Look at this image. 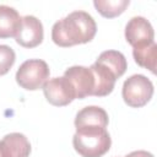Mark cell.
Here are the masks:
<instances>
[{"label": "cell", "instance_id": "obj_1", "mask_svg": "<svg viewBox=\"0 0 157 157\" xmlns=\"http://www.w3.org/2000/svg\"><path fill=\"white\" fill-rule=\"evenodd\" d=\"M97 32L93 17L86 11H74L54 23L52 39L59 47H72L91 42Z\"/></svg>", "mask_w": 157, "mask_h": 157}, {"label": "cell", "instance_id": "obj_2", "mask_svg": "<svg viewBox=\"0 0 157 157\" xmlns=\"http://www.w3.org/2000/svg\"><path fill=\"white\" fill-rule=\"evenodd\" d=\"M72 145L82 157H102L109 151L112 140L104 128L81 126L76 128Z\"/></svg>", "mask_w": 157, "mask_h": 157}, {"label": "cell", "instance_id": "obj_3", "mask_svg": "<svg viewBox=\"0 0 157 157\" xmlns=\"http://www.w3.org/2000/svg\"><path fill=\"white\" fill-rule=\"evenodd\" d=\"M49 67L44 60L29 59L26 60L16 72L17 83L28 91H36L43 87L49 77Z\"/></svg>", "mask_w": 157, "mask_h": 157}, {"label": "cell", "instance_id": "obj_4", "mask_svg": "<svg viewBox=\"0 0 157 157\" xmlns=\"http://www.w3.org/2000/svg\"><path fill=\"white\" fill-rule=\"evenodd\" d=\"M121 93L124 102L129 107L140 108L147 104V102L152 98L153 85L146 76L136 74L125 80Z\"/></svg>", "mask_w": 157, "mask_h": 157}, {"label": "cell", "instance_id": "obj_5", "mask_svg": "<svg viewBox=\"0 0 157 157\" xmlns=\"http://www.w3.org/2000/svg\"><path fill=\"white\" fill-rule=\"evenodd\" d=\"M64 77L70 82L74 92L75 98L82 99L87 96L93 94L94 90V78L90 67L75 65L65 70Z\"/></svg>", "mask_w": 157, "mask_h": 157}, {"label": "cell", "instance_id": "obj_6", "mask_svg": "<svg viewBox=\"0 0 157 157\" xmlns=\"http://www.w3.org/2000/svg\"><path fill=\"white\" fill-rule=\"evenodd\" d=\"M43 92L47 101L56 107L67 105L75 99V92L64 76L48 80L43 85Z\"/></svg>", "mask_w": 157, "mask_h": 157}, {"label": "cell", "instance_id": "obj_7", "mask_svg": "<svg viewBox=\"0 0 157 157\" xmlns=\"http://www.w3.org/2000/svg\"><path fill=\"white\" fill-rule=\"evenodd\" d=\"M16 42L25 48H34L43 40V25L34 16L21 17L20 27L15 36Z\"/></svg>", "mask_w": 157, "mask_h": 157}, {"label": "cell", "instance_id": "obj_8", "mask_svg": "<svg viewBox=\"0 0 157 157\" xmlns=\"http://www.w3.org/2000/svg\"><path fill=\"white\" fill-rule=\"evenodd\" d=\"M155 32L151 23L142 16L132 17L125 27L126 42L134 47L153 42Z\"/></svg>", "mask_w": 157, "mask_h": 157}, {"label": "cell", "instance_id": "obj_9", "mask_svg": "<svg viewBox=\"0 0 157 157\" xmlns=\"http://www.w3.org/2000/svg\"><path fill=\"white\" fill-rule=\"evenodd\" d=\"M93 78H94V90H93V94L92 96H97V97H104L108 96L109 93H112L117 77L114 76V74L104 65L99 64V63H93L90 66Z\"/></svg>", "mask_w": 157, "mask_h": 157}, {"label": "cell", "instance_id": "obj_10", "mask_svg": "<svg viewBox=\"0 0 157 157\" xmlns=\"http://www.w3.org/2000/svg\"><path fill=\"white\" fill-rule=\"evenodd\" d=\"M1 147L5 157H28L31 144L28 139L20 132H11L1 140Z\"/></svg>", "mask_w": 157, "mask_h": 157}, {"label": "cell", "instance_id": "obj_11", "mask_svg": "<svg viewBox=\"0 0 157 157\" xmlns=\"http://www.w3.org/2000/svg\"><path fill=\"white\" fill-rule=\"evenodd\" d=\"M108 114L107 112L97 105H88L82 108L75 118V126H99V128H107L108 125Z\"/></svg>", "mask_w": 157, "mask_h": 157}, {"label": "cell", "instance_id": "obj_12", "mask_svg": "<svg viewBox=\"0 0 157 157\" xmlns=\"http://www.w3.org/2000/svg\"><path fill=\"white\" fill-rule=\"evenodd\" d=\"M20 23L21 17L13 7L0 5V38L15 37Z\"/></svg>", "mask_w": 157, "mask_h": 157}, {"label": "cell", "instance_id": "obj_13", "mask_svg": "<svg viewBox=\"0 0 157 157\" xmlns=\"http://www.w3.org/2000/svg\"><path fill=\"white\" fill-rule=\"evenodd\" d=\"M132 55L137 65L141 67L148 69L152 74L156 72V64H157V44L153 42L136 45L132 49Z\"/></svg>", "mask_w": 157, "mask_h": 157}, {"label": "cell", "instance_id": "obj_14", "mask_svg": "<svg viewBox=\"0 0 157 157\" xmlns=\"http://www.w3.org/2000/svg\"><path fill=\"white\" fill-rule=\"evenodd\" d=\"M96 61L107 66L114 74V76L117 78L123 76L128 67L125 56L118 50H105V52L101 53V55L98 56V59Z\"/></svg>", "mask_w": 157, "mask_h": 157}, {"label": "cell", "instance_id": "obj_15", "mask_svg": "<svg viewBox=\"0 0 157 157\" xmlns=\"http://www.w3.org/2000/svg\"><path fill=\"white\" fill-rule=\"evenodd\" d=\"M129 0H94L93 5L96 10L107 18H113L121 15L129 6Z\"/></svg>", "mask_w": 157, "mask_h": 157}, {"label": "cell", "instance_id": "obj_16", "mask_svg": "<svg viewBox=\"0 0 157 157\" xmlns=\"http://www.w3.org/2000/svg\"><path fill=\"white\" fill-rule=\"evenodd\" d=\"M16 60V55L12 48L5 44H0V76L9 72Z\"/></svg>", "mask_w": 157, "mask_h": 157}, {"label": "cell", "instance_id": "obj_17", "mask_svg": "<svg viewBox=\"0 0 157 157\" xmlns=\"http://www.w3.org/2000/svg\"><path fill=\"white\" fill-rule=\"evenodd\" d=\"M125 157H153L152 153L147 152V151H144V150H139V151H134L131 153H129L128 156Z\"/></svg>", "mask_w": 157, "mask_h": 157}, {"label": "cell", "instance_id": "obj_18", "mask_svg": "<svg viewBox=\"0 0 157 157\" xmlns=\"http://www.w3.org/2000/svg\"><path fill=\"white\" fill-rule=\"evenodd\" d=\"M0 157H5L4 151H2V147H1V141H0Z\"/></svg>", "mask_w": 157, "mask_h": 157}]
</instances>
